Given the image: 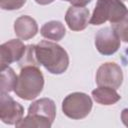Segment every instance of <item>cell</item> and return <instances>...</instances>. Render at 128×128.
Returning <instances> with one entry per match:
<instances>
[{
    "label": "cell",
    "instance_id": "obj_1",
    "mask_svg": "<svg viewBox=\"0 0 128 128\" xmlns=\"http://www.w3.org/2000/svg\"><path fill=\"white\" fill-rule=\"evenodd\" d=\"M34 54L39 66H43L51 74H62L69 66V56L59 44L51 41H40L34 45Z\"/></svg>",
    "mask_w": 128,
    "mask_h": 128
},
{
    "label": "cell",
    "instance_id": "obj_2",
    "mask_svg": "<svg viewBox=\"0 0 128 128\" xmlns=\"http://www.w3.org/2000/svg\"><path fill=\"white\" fill-rule=\"evenodd\" d=\"M44 76L38 66L28 65L21 68L14 93L23 100L35 99L43 90Z\"/></svg>",
    "mask_w": 128,
    "mask_h": 128
},
{
    "label": "cell",
    "instance_id": "obj_3",
    "mask_svg": "<svg viewBox=\"0 0 128 128\" xmlns=\"http://www.w3.org/2000/svg\"><path fill=\"white\" fill-rule=\"evenodd\" d=\"M127 15L128 9L121 0H97L90 17V24L101 25L109 21L113 25Z\"/></svg>",
    "mask_w": 128,
    "mask_h": 128
},
{
    "label": "cell",
    "instance_id": "obj_4",
    "mask_svg": "<svg viewBox=\"0 0 128 128\" xmlns=\"http://www.w3.org/2000/svg\"><path fill=\"white\" fill-rule=\"evenodd\" d=\"M92 100L83 92H73L62 101V111L70 119H83L91 112Z\"/></svg>",
    "mask_w": 128,
    "mask_h": 128
},
{
    "label": "cell",
    "instance_id": "obj_5",
    "mask_svg": "<svg viewBox=\"0 0 128 128\" xmlns=\"http://www.w3.org/2000/svg\"><path fill=\"white\" fill-rule=\"evenodd\" d=\"M95 79L98 86L118 89L123 82V72L115 62H106L99 66Z\"/></svg>",
    "mask_w": 128,
    "mask_h": 128
},
{
    "label": "cell",
    "instance_id": "obj_6",
    "mask_svg": "<svg viewBox=\"0 0 128 128\" xmlns=\"http://www.w3.org/2000/svg\"><path fill=\"white\" fill-rule=\"evenodd\" d=\"M121 40L113 27H104L95 35V46L102 55H112L120 48Z\"/></svg>",
    "mask_w": 128,
    "mask_h": 128
},
{
    "label": "cell",
    "instance_id": "obj_7",
    "mask_svg": "<svg viewBox=\"0 0 128 128\" xmlns=\"http://www.w3.org/2000/svg\"><path fill=\"white\" fill-rule=\"evenodd\" d=\"M24 107L16 102L8 93H1L0 97V119L3 123L16 125L23 117Z\"/></svg>",
    "mask_w": 128,
    "mask_h": 128
},
{
    "label": "cell",
    "instance_id": "obj_8",
    "mask_svg": "<svg viewBox=\"0 0 128 128\" xmlns=\"http://www.w3.org/2000/svg\"><path fill=\"white\" fill-rule=\"evenodd\" d=\"M26 51L21 40L11 39L0 46V68H6L13 62H19Z\"/></svg>",
    "mask_w": 128,
    "mask_h": 128
},
{
    "label": "cell",
    "instance_id": "obj_9",
    "mask_svg": "<svg viewBox=\"0 0 128 128\" xmlns=\"http://www.w3.org/2000/svg\"><path fill=\"white\" fill-rule=\"evenodd\" d=\"M65 22L70 30L82 31L90 23V12L85 6L71 5L66 11Z\"/></svg>",
    "mask_w": 128,
    "mask_h": 128
},
{
    "label": "cell",
    "instance_id": "obj_10",
    "mask_svg": "<svg viewBox=\"0 0 128 128\" xmlns=\"http://www.w3.org/2000/svg\"><path fill=\"white\" fill-rule=\"evenodd\" d=\"M14 32L21 40H29L38 32V25L34 18L28 15L18 17L14 22Z\"/></svg>",
    "mask_w": 128,
    "mask_h": 128
},
{
    "label": "cell",
    "instance_id": "obj_11",
    "mask_svg": "<svg viewBox=\"0 0 128 128\" xmlns=\"http://www.w3.org/2000/svg\"><path fill=\"white\" fill-rule=\"evenodd\" d=\"M28 114L39 115L53 122L56 116V105L50 98H41L31 103L28 108Z\"/></svg>",
    "mask_w": 128,
    "mask_h": 128
},
{
    "label": "cell",
    "instance_id": "obj_12",
    "mask_svg": "<svg viewBox=\"0 0 128 128\" xmlns=\"http://www.w3.org/2000/svg\"><path fill=\"white\" fill-rule=\"evenodd\" d=\"M91 94L93 99L97 103L106 106L113 105L121 99V96L120 94L117 93L116 89L106 86H98V88L94 89Z\"/></svg>",
    "mask_w": 128,
    "mask_h": 128
},
{
    "label": "cell",
    "instance_id": "obj_13",
    "mask_svg": "<svg viewBox=\"0 0 128 128\" xmlns=\"http://www.w3.org/2000/svg\"><path fill=\"white\" fill-rule=\"evenodd\" d=\"M41 35L48 40H53V41H60L66 34V29L64 24L62 22L57 21V20H52L49 22H46L43 24L40 30Z\"/></svg>",
    "mask_w": 128,
    "mask_h": 128
},
{
    "label": "cell",
    "instance_id": "obj_14",
    "mask_svg": "<svg viewBox=\"0 0 128 128\" xmlns=\"http://www.w3.org/2000/svg\"><path fill=\"white\" fill-rule=\"evenodd\" d=\"M18 76L11 67H6L1 69V78H0V88L1 93H9L14 91L17 84Z\"/></svg>",
    "mask_w": 128,
    "mask_h": 128
},
{
    "label": "cell",
    "instance_id": "obj_15",
    "mask_svg": "<svg viewBox=\"0 0 128 128\" xmlns=\"http://www.w3.org/2000/svg\"><path fill=\"white\" fill-rule=\"evenodd\" d=\"M52 121L48 118L41 117L39 115H32L27 114L25 118H22L17 124L16 127L23 128V127H37V128H49L52 125Z\"/></svg>",
    "mask_w": 128,
    "mask_h": 128
},
{
    "label": "cell",
    "instance_id": "obj_16",
    "mask_svg": "<svg viewBox=\"0 0 128 128\" xmlns=\"http://www.w3.org/2000/svg\"><path fill=\"white\" fill-rule=\"evenodd\" d=\"M18 65L20 67V69L24 66H28V65H33V66H39L36 58H35V54H34V45L30 44L26 46V51L23 55V57L21 58V60L18 62Z\"/></svg>",
    "mask_w": 128,
    "mask_h": 128
},
{
    "label": "cell",
    "instance_id": "obj_17",
    "mask_svg": "<svg viewBox=\"0 0 128 128\" xmlns=\"http://www.w3.org/2000/svg\"><path fill=\"white\" fill-rule=\"evenodd\" d=\"M112 27L119 36L120 40L128 43V15L118 23L113 24Z\"/></svg>",
    "mask_w": 128,
    "mask_h": 128
},
{
    "label": "cell",
    "instance_id": "obj_18",
    "mask_svg": "<svg viewBox=\"0 0 128 128\" xmlns=\"http://www.w3.org/2000/svg\"><path fill=\"white\" fill-rule=\"evenodd\" d=\"M27 0H0V7L3 10L13 11L20 9Z\"/></svg>",
    "mask_w": 128,
    "mask_h": 128
},
{
    "label": "cell",
    "instance_id": "obj_19",
    "mask_svg": "<svg viewBox=\"0 0 128 128\" xmlns=\"http://www.w3.org/2000/svg\"><path fill=\"white\" fill-rule=\"evenodd\" d=\"M63 1H67L73 6H86L92 0H63Z\"/></svg>",
    "mask_w": 128,
    "mask_h": 128
},
{
    "label": "cell",
    "instance_id": "obj_20",
    "mask_svg": "<svg viewBox=\"0 0 128 128\" xmlns=\"http://www.w3.org/2000/svg\"><path fill=\"white\" fill-rule=\"evenodd\" d=\"M121 120H122V123L128 127V108H125L122 110L121 112Z\"/></svg>",
    "mask_w": 128,
    "mask_h": 128
},
{
    "label": "cell",
    "instance_id": "obj_21",
    "mask_svg": "<svg viewBox=\"0 0 128 128\" xmlns=\"http://www.w3.org/2000/svg\"><path fill=\"white\" fill-rule=\"evenodd\" d=\"M54 0H35V2L37 4H40V5H48L50 3H52Z\"/></svg>",
    "mask_w": 128,
    "mask_h": 128
}]
</instances>
